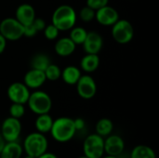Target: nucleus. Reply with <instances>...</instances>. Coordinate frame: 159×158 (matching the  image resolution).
Returning <instances> with one entry per match:
<instances>
[{
    "mask_svg": "<svg viewBox=\"0 0 159 158\" xmlns=\"http://www.w3.org/2000/svg\"><path fill=\"white\" fill-rule=\"evenodd\" d=\"M76 45L71 40L70 37H61L58 39L54 46V50L57 55L61 57H68L75 50Z\"/></svg>",
    "mask_w": 159,
    "mask_h": 158,
    "instance_id": "obj_16",
    "label": "nucleus"
},
{
    "mask_svg": "<svg viewBox=\"0 0 159 158\" xmlns=\"http://www.w3.org/2000/svg\"><path fill=\"white\" fill-rule=\"evenodd\" d=\"M102 158H119L118 156H109V155H107L106 156H102Z\"/></svg>",
    "mask_w": 159,
    "mask_h": 158,
    "instance_id": "obj_36",
    "label": "nucleus"
},
{
    "mask_svg": "<svg viewBox=\"0 0 159 158\" xmlns=\"http://www.w3.org/2000/svg\"><path fill=\"white\" fill-rule=\"evenodd\" d=\"M125 150V142L119 135H112L104 139V154L114 156H119Z\"/></svg>",
    "mask_w": 159,
    "mask_h": 158,
    "instance_id": "obj_12",
    "label": "nucleus"
},
{
    "mask_svg": "<svg viewBox=\"0 0 159 158\" xmlns=\"http://www.w3.org/2000/svg\"><path fill=\"white\" fill-rule=\"evenodd\" d=\"M43 32H44L45 37L48 40H50V41L56 40L58 38V36H59V34H60V30L55 25H53L52 23L46 25V27L43 30Z\"/></svg>",
    "mask_w": 159,
    "mask_h": 158,
    "instance_id": "obj_28",
    "label": "nucleus"
},
{
    "mask_svg": "<svg viewBox=\"0 0 159 158\" xmlns=\"http://www.w3.org/2000/svg\"><path fill=\"white\" fill-rule=\"evenodd\" d=\"M23 154L22 145L17 142H8L0 153V158H21Z\"/></svg>",
    "mask_w": 159,
    "mask_h": 158,
    "instance_id": "obj_17",
    "label": "nucleus"
},
{
    "mask_svg": "<svg viewBox=\"0 0 159 158\" xmlns=\"http://www.w3.org/2000/svg\"><path fill=\"white\" fill-rule=\"evenodd\" d=\"M74 124H75V129L76 131H80V130H83L86 127V122L83 118L81 117H78V118H75L74 119Z\"/></svg>",
    "mask_w": 159,
    "mask_h": 158,
    "instance_id": "obj_32",
    "label": "nucleus"
},
{
    "mask_svg": "<svg viewBox=\"0 0 159 158\" xmlns=\"http://www.w3.org/2000/svg\"><path fill=\"white\" fill-rule=\"evenodd\" d=\"M30 93V88L23 82H14L9 85L7 90L8 100L13 103L26 104Z\"/></svg>",
    "mask_w": 159,
    "mask_h": 158,
    "instance_id": "obj_9",
    "label": "nucleus"
},
{
    "mask_svg": "<svg viewBox=\"0 0 159 158\" xmlns=\"http://www.w3.org/2000/svg\"><path fill=\"white\" fill-rule=\"evenodd\" d=\"M33 25L34 26V28L36 29V31L39 32V31H43L45 29L47 23H46V21L42 18H36L35 17V19L33 21Z\"/></svg>",
    "mask_w": 159,
    "mask_h": 158,
    "instance_id": "obj_31",
    "label": "nucleus"
},
{
    "mask_svg": "<svg viewBox=\"0 0 159 158\" xmlns=\"http://www.w3.org/2000/svg\"><path fill=\"white\" fill-rule=\"evenodd\" d=\"M100 66V57L99 54H88L81 59L80 61V68L88 73H93L95 72Z\"/></svg>",
    "mask_w": 159,
    "mask_h": 158,
    "instance_id": "obj_19",
    "label": "nucleus"
},
{
    "mask_svg": "<svg viewBox=\"0 0 159 158\" xmlns=\"http://www.w3.org/2000/svg\"><path fill=\"white\" fill-rule=\"evenodd\" d=\"M130 158H157L155 151L143 144L135 146L130 153Z\"/></svg>",
    "mask_w": 159,
    "mask_h": 158,
    "instance_id": "obj_22",
    "label": "nucleus"
},
{
    "mask_svg": "<svg viewBox=\"0 0 159 158\" xmlns=\"http://www.w3.org/2000/svg\"><path fill=\"white\" fill-rule=\"evenodd\" d=\"M112 36L118 44H128L134 36V28L131 22L128 20H118L112 25Z\"/></svg>",
    "mask_w": 159,
    "mask_h": 158,
    "instance_id": "obj_5",
    "label": "nucleus"
},
{
    "mask_svg": "<svg viewBox=\"0 0 159 158\" xmlns=\"http://www.w3.org/2000/svg\"><path fill=\"white\" fill-rule=\"evenodd\" d=\"M78 158H89L88 156H80V157Z\"/></svg>",
    "mask_w": 159,
    "mask_h": 158,
    "instance_id": "obj_38",
    "label": "nucleus"
},
{
    "mask_svg": "<svg viewBox=\"0 0 159 158\" xmlns=\"http://www.w3.org/2000/svg\"><path fill=\"white\" fill-rule=\"evenodd\" d=\"M81 75L82 74L78 67L75 65H69V66H66L61 71V77L62 78L65 84L70 85V86H75L79 80V78L81 77Z\"/></svg>",
    "mask_w": 159,
    "mask_h": 158,
    "instance_id": "obj_18",
    "label": "nucleus"
},
{
    "mask_svg": "<svg viewBox=\"0 0 159 158\" xmlns=\"http://www.w3.org/2000/svg\"><path fill=\"white\" fill-rule=\"evenodd\" d=\"M52 124H53V118L51 117V115H49V114L38 115L34 121V127L36 131L42 134L49 133Z\"/></svg>",
    "mask_w": 159,
    "mask_h": 158,
    "instance_id": "obj_20",
    "label": "nucleus"
},
{
    "mask_svg": "<svg viewBox=\"0 0 159 158\" xmlns=\"http://www.w3.org/2000/svg\"><path fill=\"white\" fill-rule=\"evenodd\" d=\"M7 47V39L0 34V54H2Z\"/></svg>",
    "mask_w": 159,
    "mask_h": 158,
    "instance_id": "obj_33",
    "label": "nucleus"
},
{
    "mask_svg": "<svg viewBox=\"0 0 159 158\" xmlns=\"http://www.w3.org/2000/svg\"><path fill=\"white\" fill-rule=\"evenodd\" d=\"M82 46H83V49L85 50L86 53L99 54L103 46L102 36L95 31L88 32L87 37H86L85 41L83 42Z\"/></svg>",
    "mask_w": 159,
    "mask_h": 158,
    "instance_id": "obj_13",
    "label": "nucleus"
},
{
    "mask_svg": "<svg viewBox=\"0 0 159 158\" xmlns=\"http://www.w3.org/2000/svg\"><path fill=\"white\" fill-rule=\"evenodd\" d=\"M23 158H35V157H34V156H28V155H26Z\"/></svg>",
    "mask_w": 159,
    "mask_h": 158,
    "instance_id": "obj_37",
    "label": "nucleus"
},
{
    "mask_svg": "<svg viewBox=\"0 0 159 158\" xmlns=\"http://www.w3.org/2000/svg\"><path fill=\"white\" fill-rule=\"evenodd\" d=\"M77 20L76 11L70 5H61L53 12L51 23L60 31H69L72 29Z\"/></svg>",
    "mask_w": 159,
    "mask_h": 158,
    "instance_id": "obj_2",
    "label": "nucleus"
},
{
    "mask_svg": "<svg viewBox=\"0 0 159 158\" xmlns=\"http://www.w3.org/2000/svg\"><path fill=\"white\" fill-rule=\"evenodd\" d=\"M69 31H70L69 37L71 38V40L75 45H82L87 37L88 31L82 26H75V25Z\"/></svg>",
    "mask_w": 159,
    "mask_h": 158,
    "instance_id": "obj_24",
    "label": "nucleus"
},
{
    "mask_svg": "<svg viewBox=\"0 0 159 158\" xmlns=\"http://www.w3.org/2000/svg\"><path fill=\"white\" fill-rule=\"evenodd\" d=\"M95 20L102 26H112L119 20V14L115 7L106 5L95 10Z\"/></svg>",
    "mask_w": 159,
    "mask_h": 158,
    "instance_id": "obj_11",
    "label": "nucleus"
},
{
    "mask_svg": "<svg viewBox=\"0 0 159 158\" xmlns=\"http://www.w3.org/2000/svg\"><path fill=\"white\" fill-rule=\"evenodd\" d=\"M35 10L34 7L27 3L20 5L15 11V19L20 21L23 26L33 23L35 19Z\"/></svg>",
    "mask_w": 159,
    "mask_h": 158,
    "instance_id": "obj_15",
    "label": "nucleus"
},
{
    "mask_svg": "<svg viewBox=\"0 0 159 158\" xmlns=\"http://www.w3.org/2000/svg\"><path fill=\"white\" fill-rule=\"evenodd\" d=\"M76 132L74 119L67 116H61L53 120V124L49 131L51 137L61 143L70 142Z\"/></svg>",
    "mask_w": 159,
    "mask_h": 158,
    "instance_id": "obj_1",
    "label": "nucleus"
},
{
    "mask_svg": "<svg viewBox=\"0 0 159 158\" xmlns=\"http://www.w3.org/2000/svg\"><path fill=\"white\" fill-rule=\"evenodd\" d=\"M36 158H58V156L55 155V154H53V153H49V152H46V153H44V154H42L41 156H39L38 157Z\"/></svg>",
    "mask_w": 159,
    "mask_h": 158,
    "instance_id": "obj_34",
    "label": "nucleus"
},
{
    "mask_svg": "<svg viewBox=\"0 0 159 158\" xmlns=\"http://www.w3.org/2000/svg\"><path fill=\"white\" fill-rule=\"evenodd\" d=\"M22 148L26 155L36 158L48 151V141L45 134L37 131L32 132L24 139Z\"/></svg>",
    "mask_w": 159,
    "mask_h": 158,
    "instance_id": "obj_3",
    "label": "nucleus"
},
{
    "mask_svg": "<svg viewBox=\"0 0 159 158\" xmlns=\"http://www.w3.org/2000/svg\"><path fill=\"white\" fill-rule=\"evenodd\" d=\"M50 64L49 57L44 53H37L33 56L31 60V68L45 71L46 68Z\"/></svg>",
    "mask_w": 159,
    "mask_h": 158,
    "instance_id": "obj_23",
    "label": "nucleus"
},
{
    "mask_svg": "<svg viewBox=\"0 0 159 158\" xmlns=\"http://www.w3.org/2000/svg\"><path fill=\"white\" fill-rule=\"evenodd\" d=\"M44 73H45V75H46L47 80H49V81H56L61 75V68L58 65L53 64V63H50L46 68V70L44 71Z\"/></svg>",
    "mask_w": 159,
    "mask_h": 158,
    "instance_id": "obj_25",
    "label": "nucleus"
},
{
    "mask_svg": "<svg viewBox=\"0 0 159 158\" xmlns=\"http://www.w3.org/2000/svg\"><path fill=\"white\" fill-rule=\"evenodd\" d=\"M21 123L20 119L12 116L7 117L1 126V135L7 142H17L21 133Z\"/></svg>",
    "mask_w": 159,
    "mask_h": 158,
    "instance_id": "obj_8",
    "label": "nucleus"
},
{
    "mask_svg": "<svg viewBox=\"0 0 159 158\" xmlns=\"http://www.w3.org/2000/svg\"><path fill=\"white\" fill-rule=\"evenodd\" d=\"M109 0H87V6L94 10H97L106 5H108Z\"/></svg>",
    "mask_w": 159,
    "mask_h": 158,
    "instance_id": "obj_29",
    "label": "nucleus"
},
{
    "mask_svg": "<svg viewBox=\"0 0 159 158\" xmlns=\"http://www.w3.org/2000/svg\"><path fill=\"white\" fill-rule=\"evenodd\" d=\"M6 143H7V142L5 141V139L2 137V135L0 134V153L2 152V150H3V148H4V146L6 145Z\"/></svg>",
    "mask_w": 159,
    "mask_h": 158,
    "instance_id": "obj_35",
    "label": "nucleus"
},
{
    "mask_svg": "<svg viewBox=\"0 0 159 158\" xmlns=\"http://www.w3.org/2000/svg\"><path fill=\"white\" fill-rule=\"evenodd\" d=\"M77 94L84 100H90L94 98L97 92V85L94 78L89 74L81 75L75 84Z\"/></svg>",
    "mask_w": 159,
    "mask_h": 158,
    "instance_id": "obj_10",
    "label": "nucleus"
},
{
    "mask_svg": "<svg viewBox=\"0 0 159 158\" xmlns=\"http://www.w3.org/2000/svg\"><path fill=\"white\" fill-rule=\"evenodd\" d=\"M79 18L84 22H90L95 20V10L88 6L83 7L79 11Z\"/></svg>",
    "mask_w": 159,
    "mask_h": 158,
    "instance_id": "obj_27",
    "label": "nucleus"
},
{
    "mask_svg": "<svg viewBox=\"0 0 159 158\" xmlns=\"http://www.w3.org/2000/svg\"><path fill=\"white\" fill-rule=\"evenodd\" d=\"M37 33H38V32L36 31V29L34 28V26L33 25V23L23 26V36H26V37H33V36H34Z\"/></svg>",
    "mask_w": 159,
    "mask_h": 158,
    "instance_id": "obj_30",
    "label": "nucleus"
},
{
    "mask_svg": "<svg viewBox=\"0 0 159 158\" xmlns=\"http://www.w3.org/2000/svg\"><path fill=\"white\" fill-rule=\"evenodd\" d=\"M83 153L89 158H102L104 155V139L97 133L89 135L83 142Z\"/></svg>",
    "mask_w": 159,
    "mask_h": 158,
    "instance_id": "obj_6",
    "label": "nucleus"
},
{
    "mask_svg": "<svg viewBox=\"0 0 159 158\" xmlns=\"http://www.w3.org/2000/svg\"><path fill=\"white\" fill-rule=\"evenodd\" d=\"M47 78L44 71L34 68H31L29 71H27L23 77V83L28 88L32 89H38L45 84Z\"/></svg>",
    "mask_w": 159,
    "mask_h": 158,
    "instance_id": "obj_14",
    "label": "nucleus"
},
{
    "mask_svg": "<svg viewBox=\"0 0 159 158\" xmlns=\"http://www.w3.org/2000/svg\"><path fill=\"white\" fill-rule=\"evenodd\" d=\"M27 105L29 109L37 115L48 114L52 107V100L47 92L42 90H34L30 93Z\"/></svg>",
    "mask_w": 159,
    "mask_h": 158,
    "instance_id": "obj_4",
    "label": "nucleus"
},
{
    "mask_svg": "<svg viewBox=\"0 0 159 158\" xmlns=\"http://www.w3.org/2000/svg\"><path fill=\"white\" fill-rule=\"evenodd\" d=\"M25 104H21V103H13L10 105L9 107V115L17 118V119H20L24 115H25Z\"/></svg>",
    "mask_w": 159,
    "mask_h": 158,
    "instance_id": "obj_26",
    "label": "nucleus"
},
{
    "mask_svg": "<svg viewBox=\"0 0 159 158\" xmlns=\"http://www.w3.org/2000/svg\"><path fill=\"white\" fill-rule=\"evenodd\" d=\"M0 34L7 41H17L23 36V25L15 18H6L0 22Z\"/></svg>",
    "mask_w": 159,
    "mask_h": 158,
    "instance_id": "obj_7",
    "label": "nucleus"
},
{
    "mask_svg": "<svg viewBox=\"0 0 159 158\" xmlns=\"http://www.w3.org/2000/svg\"><path fill=\"white\" fill-rule=\"evenodd\" d=\"M95 130L96 133L102 138L107 137L112 134L114 130V123L109 118H102L97 122L95 126Z\"/></svg>",
    "mask_w": 159,
    "mask_h": 158,
    "instance_id": "obj_21",
    "label": "nucleus"
}]
</instances>
